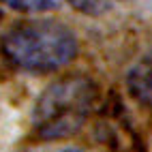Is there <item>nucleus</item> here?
Here are the masks:
<instances>
[{
    "mask_svg": "<svg viewBox=\"0 0 152 152\" xmlns=\"http://www.w3.org/2000/svg\"><path fill=\"white\" fill-rule=\"evenodd\" d=\"M126 90L137 103L152 107V54L141 58L126 75Z\"/></svg>",
    "mask_w": 152,
    "mask_h": 152,
    "instance_id": "20e7f679",
    "label": "nucleus"
},
{
    "mask_svg": "<svg viewBox=\"0 0 152 152\" xmlns=\"http://www.w3.org/2000/svg\"><path fill=\"white\" fill-rule=\"evenodd\" d=\"M99 139L105 144L107 152H144L139 135L124 118L122 109H103L99 120Z\"/></svg>",
    "mask_w": 152,
    "mask_h": 152,
    "instance_id": "7ed1b4c3",
    "label": "nucleus"
},
{
    "mask_svg": "<svg viewBox=\"0 0 152 152\" xmlns=\"http://www.w3.org/2000/svg\"><path fill=\"white\" fill-rule=\"evenodd\" d=\"M0 2L22 13H43V11L56 9L60 4V0H0Z\"/></svg>",
    "mask_w": 152,
    "mask_h": 152,
    "instance_id": "39448f33",
    "label": "nucleus"
},
{
    "mask_svg": "<svg viewBox=\"0 0 152 152\" xmlns=\"http://www.w3.org/2000/svg\"><path fill=\"white\" fill-rule=\"evenodd\" d=\"M69 2L84 15H103L109 9H114L120 0H69Z\"/></svg>",
    "mask_w": 152,
    "mask_h": 152,
    "instance_id": "423d86ee",
    "label": "nucleus"
},
{
    "mask_svg": "<svg viewBox=\"0 0 152 152\" xmlns=\"http://www.w3.org/2000/svg\"><path fill=\"white\" fill-rule=\"evenodd\" d=\"M62 152H79V150H62Z\"/></svg>",
    "mask_w": 152,
    "mask_h": 152,
    "instance_id": "0eeeda50",
    "label": "nucleus"
},
{
    "mask_svg": "<svg viewBox=\"0 0 152 152\" xmlns=\"http://www.w3.org/2000/svg\"><path fill=\"white\" fill-rule=\"evenodd\" d=\"M0 49L17 69L45 73L62 69L75 58L77 37L54 19H30L7 30Z\"/></svg>",
    "mask_w": 152,
    "mask_h": 152,
    "instance_id": "f257e3e1",
    "label": "nucleus"
},
{
    "mask_svg": "<svg viewBox=\"0 0 152 152\" xmlns=\"http://www.w3.org/2000/svg\"><path fill=\"white\" fill-rule=\"evenodd\" d=\"M99 103V86L86 75H66L49 86L34 107V129L45 139L77 133Z\"/></svg>",
    "mask_w": 152,
    "mask_h": 152,
    "instance_id": "f03ea898",
    "label": "nucleus"
}]
</instances>
